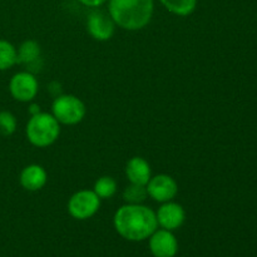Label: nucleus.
<instances>
[{
  "instance_id": "1",
  "label": "nucleus",
  "mask_w": 257,
  "mask_h": 257,
  "mask_svg": "<svg viewBox=\"0 0 257 257\" xmlns=\"http://www.w3.org/2000/svg\"><path fill=\"white\" fill-rule=\"evenodd\" d=\"M115 231L128 241H143L157 230L156 213L143 205H127L118 208L113 217Z\"/></svg>"
},
{
  "instance_id": "2",
  "label": "nucleus",
  "mask_w": 257,
  "mask_h": 257,
  "mask_svg": "<svg viewBox=\"0 0 257 257\" xmlns=\"http://www.w3.org/2000/svg\"><path fill=\"white\" fill-rule=\"evenodd\" d=\"M108 12L118 27L125 30L143 29L151 22L153 0H108Z\"/></svg>"
},
{
  "instance_id": "3",
  "label": "nucleus",
  "mask_w": 257,
  "mask_h": 257,
  "mask_svg": "<svg viewBox=\"0 0 257 257\" xmlns=\"http://www.w3.org/2000/svg\"><path fill=\"white\" fill-rule=\"evenodd\" d=\"M27 138L35 147H48L58 140L60 135L59 122L49 113L32 115L27 124Z\"/></svg>"
},
{
  "instance_id": "4",
  "label": "nucleus",
  "mask_w": 257,
  "mask_h": 257,
  "mask_svg": "<svg viewBox=\"0 0 257 257\" xmlns=\"http://www.w3.org/2000/svg\"><path fill=\"white\" fill-rule=\"evenodd\" d=\"M53 115L62 124H78L87 113L85 104L78 97L72 94L58 95L52 105Z\"/></svg>"
},
{
  "instance_id": "5",
  "label": "nucleus",
  "mask_w": 257,
  "mask_h": 257,
  "mask_svg": "<svg viewBox=\"0 0 257 257\" xmlns=\"http://www.w3.org/2000/svg\"><path fill=\"white\" fill-rule=\"evenodd\" d=\"M100 207V198L94 191L82 190L75 192L68 202L70 216L77 220H87L94 216Z\"/></svg>"
},
{
  "instance_id": "6",
  "label": "nucleus",
  "mask_w": 257,
  "mask_h": 257,
  "mask_svg": "<svg viewBox=\"0 0 257 257\" xmlns=\"http://www.w3.org/2000/svg\"><path fill=\"white\" fill-rule=\"evenodd\" d=\"M9 90L15 100L30 102L37 97L39 84L37 78L30 72H19L10 79Z\"/></svg>"
},
{
  "instance_id": "7",
  "label": "nucleus",
  "mask_w": 257,
  "mask_h": 257,
  "mask_svg": "<svg viewBox=\"0 0 257 257\" xmlns=\"http://www.w3.org/2000/svg\"><path fill=\"white\" fill-rule=\"evenodd\" d=\"M146 188L148 196L161 203L172 201L178 192L177 182L168 175H157L151 177Z\"/></svg>"
},
{
  "instance_id": "8",
  "label": "nucleus",
  "mask_w": 257,
  "mask_h": 257,
  "mask_svg": "<svg viewBox=\"0 0 257 257\" xmlns=\"http://www.w3.org/2000/svg\"><path fill=\"white\" fill-rule=\"evenodd\" d=\"M114 28L115 23L113 22L110 15L102 10H93L88 15L87 30L95 40H109L114 34Z\"/></svg>"
},
{
  "instance_id": "9",
  "label": "nucleus",
  "mask_w": 257,
  "mask_h": 257,
  "mask_svg": "<svg viewBox=\"0 0 257 257\" xmlns=\"http://www.w3.org/2000/svg\"><path fill=\"white\" fill-rule=\"evenodd\" d=\"M150 250L155 257H175L178 251L176 236L168 230H156L150 236Z\"/></svg>"
},
{
  "instance_id": "10",
  "label": "nucleus",
  "mask_w": 257,
  "mask_h": 257,
  "mask_svg": "<svg viewBox=\"0 0 257 257\" xmlns=\"http://www.w3.org/2000/svg\"><path fill=\"white\" fill-rule=\"evenodd\" d=\"M156 217H157V222L161 227L168 231H173L183 225L186 220V212L182 206L170 201V202H165L158 208Z\"/></svg>"
},
{
  "instance_id": "11",
  "label": "nucleus",
  "mask_w": 257,
  "mask_h": 257,
  "mask_svg": "<svg viewBox=\"0 0 257 257\" xmlns=\"http://www.w3.org/2000/svg\"><path fill=\"white\" fill-rule=\"evenodd\" d=\"M125 175L131 183L147 186L151 180V166L145 158L133 157L125 166Z\"/></svg>"
},
{
  "instance_id": "12",
  "label": "nucleus",
  "mask_w": 257,
  "mask_h": 257,
  "mask_svg": "<svg viewBox=\"0 0 257 257\" xmlns=\"http://www.w3.org/2000/svg\"><path fill=\"white\" fill-rule=\"evenodd\" d=\"M48 175L39 165L27 166L20 173V185L27 191H39L45 186Z\"/></svg>"
},
{
  "instance_id": "13",
  "label": "nucleus",
  "mask_w": 257,
  "mask_h": 257,
  "mask_svg": "<svg viewBox=\"0 0 257 257\" xmlns=\"http://www.w3.org/2000/svg\"><path fill=\"white\" fill-rule=\"evenodd\" d=\"M40 45L35 40H27L17 50V63L33 65L40 58Z\"/></svg>"
},
{
  "instance_id": "14",
  "label": "nucleus",
  "mask_w": 257,
  "mask_h": 257,
  "mask_svg": "<svg viewBox=\"0 0 257 257\" xmlns=\"http://www.w3.org/2000/svg\"><path fill=\"white\" fill-rule=\"evenodd\" d=\"M163 7L178 17H188L197 8V0H160Z\"/></svg>"
},
{
  "instance_id": "15",
  "label": "nucleus",
  "mask_w": 257,
  "mask_h": 257,
  "mask_svg": "<svg viewBox=\"0 0 257 257\" xmlns=\"http://www.w3.org/2000/svg\"><path fill=\"white\" fill-rule=\"evenodd\" d=\"M17 49L8 40L0 39V70H7L17 64Z\"/></svg>"
},
{
  "instance_id": "16",
  "label": "nucleus",
  "mask_w": 257,
  "mask_h": 257,
  "mask_svg": "<svg viewBox=\"0 0 257 257\" xmlns=\"http://www.w3.org/2000/svg\"><path fill=\"white\" fill-rule=\"evenodd\" d=\"M93 191L100 200H108V198L113 197L117 192V182L109 176H103L94 183V190Z\"/></svg>"
},
{
  "instance_id": "17",
  "label": "nucleus",
  "mask_w": 257,
  "mask_h": 257,
  "mask_svg": "<svg viewBox=\"0 0 257 257\" xmlns=\"http://www.w3.org/2000/svg\"><path fill=\"white\" fill-rule=\"evenodd\" d=\"M148 193L146 186L131 183L123 192V200L130 205H141L142 202H145Z\"/></svg>"
},
{
  "instance_id": "18",
  "label": "nucleus",
  "mask_w": 257,
  "mask_h": 257,
  "mask_svg": "<svg viewBox=\"0 0 257 257\" xmlns=\"http://www.w3.org/2000/svg\"><path fill=\"white\" fill-rule=\"evenodd\" d=\"M17 118L8 110H0V136H12L17 131Z\"/></svg>"
},
{
  "instance_id": "19",
  "label": "nucleus",
  "mask_w": 257,
  "mask_h": 257,
  "mask_svg": "<svg viewBox=\"0 0 257 257\" xmlns=\"http://www.w3.org/2000/svg\"><path fill=\"white\" fill-rule=\"evenodd\" d=\"M79 3H82L83 5L89 8H98L100 5H103L104 3H107L108 0H78Z\"/></svg>"
},
{
  "instance_id": "20",
  "label": "nucleus",
  "mask_w": 257,
  "mask_h": 257,
  "mask_svg": "<svg viewBox=\"0 0 257 257\" xmlns=\"http://www.w3.org/2000/svg\"><path fill=\"white\" fill-rule=\"evenodd\" d=\"M29 113L32 115H35L38 114V113H40V107L39 104H30L29 107Z\"/></svg>"
}]
</instances>
